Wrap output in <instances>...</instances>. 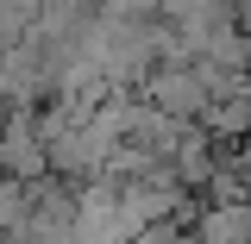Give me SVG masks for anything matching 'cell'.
Returning a JSON list of instances; mask_svg holds the SVG:
<instances>
[{
  "instance_id": "4",
  "label": "cell",
  "mask_w": 251,
  "mask_h": 244,
  "mask_svg": "<svg viewBox=\"0 0 251 244\" xmlns=\"http://www.w3.org/2000/svg\"><path fill=\"white\" fill-rule=\"evenodd\" d=\"M132 244H195V232H188V225H176V219H157V225H145Z\"/></svg>"
},
{
  "instance_id": "5",
  "label": "cell",
  "mask_w": 251,
  "mask_h": 244,
  "mask_svg": "<svg viewBox=\"0 0 251 244\" xmlns=\"http://www.w3.org/2000/svg\"><path fill=\"white\" fill-rule=\"evenodd\" d=\"M245 169H251V138H245Z\"/></svg>"
},
{
  "instance_id": "1",
  "label": "cell",
  "mask_w": 251,
  "mask_h": 244,
  "mask_svg": "<svg viewBox=\"0 0 251 244\" xmlns=\"http://www.w3.org/2000/svg\"><path fill=\"white\" fill-rule=\"evenodd\" d=\"M0 176L13 182H50V144L38 113H6L0 119Z\"/></svg>"
},
{
  "instance_id": "2",
  "label": "cell",
  "mask_w": 251,
  "mask_h": 244,
  "mask_svg": "<svg viewBox=\"0 0 251 244\" xmlns=\"http://www.w3.org/2000/svg\"><path fill=\"white\" fill-rule=\"evenodd\" d=\"M145 100L163 107L170 119H201V107H207V82L195 75V63H157L151 75H145Z\"/></svg>"
},
{
  "instance_id": "3",
  "label": "cell",
  "mask_w": 251,
  "mask_h": 244,
  "mask_svg": "<svg viewBox=\"0 0 251 244\" xmlns=\"http://www.w3.org/2000/svg\"><path fill=\"white\" fill-rule=\"evenodd\" d=\"M38 13H44V0H0V50L25 44L38 31Z\"/></svg>"
}]
</instances>
